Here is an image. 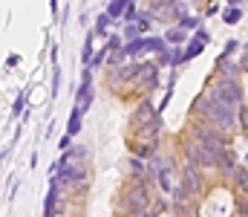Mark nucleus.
Segmentation results:
<instances>
[{
  "label": "nucleus",
  "instance_id": "423d86ee",
  "mask_svg": "<svg viewBox=\"0 0 248 217\" xmlns=\"http://www.w3.org/2000/svg\"><path fill=\"white\" fill-rule=\"evenodd\" d=\"M217 162H219V168H222L225 174H237V171H234V156H231L228 150H222V153L217 156Z\"/></svg>",
  "mask_w": 248,
  "mask_h": 217
},
{
  "label": "nucleus",
  "instance_id": "1a4fd4ad",
  "mask_svg": "<svg viewBox=\"0 0 248 217\" xmlns=\"http://www.w3.org/2000/svg\"><path fill=\"white\" fill-rule=\"evenodd\" d=\"M107 26H110V17H107V15H104V17H98V32H104Z\"/></svg>",
  "mask_w": 248,
  "mask_h": 217
},
{
  "label": "nucleus",
  "instance_id": "f257e3e1",
  "mask_svg": "<svg viewBox=\"0 0 248 217\" xmlns=\"http://www.w3.org/2000/svg\"><path fill=\"white\" fill-rule=\"evenodd\" d=\"M196 107L211 119V125H217V128H222V131L234 125V113H231V107H228L225 101H219V99H217V101H205V99H199Z\"/></svg>",
  "mask_w": 248,
  "mask_h": 217
},
{
  "label": "nucleus",
  "instance_id": "f8f14e48",
  "mask_svg": "<svg viewBox=\"0 0 248 217\" xmlns=\"http://www.w3.org/2000/svg\"><path fill=\"white\" fill-rule=\"evenodd\" d=\"M240 122H243V128H248V110H243V116H240Z\"/></svg>",
  "mask_w": 248,
  "mask_h": 217
},
{
  "label": "nucleus",
  "instance_id": "20e7f679",
  "mask_svg": "<svg viewBox=\"0 0 248 217\" xmlns=\"http://www.w3.org/2000/svg\"><path fill=\"white\" fill-rule=\"evenodd\" d=\"M127 206H130V215H136V212H144V206H147V191H144L141 185L130 188V200H127Z\"/></svg>",
  "mask_w": 248,
  "mask_h": 217
},
{
  "label": "nucleus",
  "instance_id": "9d476101",
  "mask_svg": "<svg viewBox=\"0 0 248 217\" xmlns=\"http://www.w3.org/2000/svg\"><path fill=\"white\" fill-rule=\"evenodd\" d=\"M240 215H243V217L248 215V200H240Z\"/></svg>",
  "mask_w": 248,
  "mask_h": 217
},
{
  "label": "nucleus",
  "instance_id": "39448f33",
  "mask_svg": "<svg viewBox=\"0 0 248 217\" xmlns=\"http://www.w3.org/2000/svg\"><path fill=\"white\" fill-rule=\"evenodd\" d=\"M185 188L187 191H199V177H196L193 165H185Z\"/></svg>",
  "mask_w": 248,
  "mask_h": 217
},
{
  "label": "nucleus",
  "instance_id": "f03ea898",
  "mask_svg": "<svg viewBox=\"0 0 248 217\" xmlns=\"http://www.w3.org/2000/svg\"><path fill=\"white\" fill-rule=\"evenodd\" d=\"M187 156L193 159V162H199V165H205V168H214L217 165V153H211L208 148L202 142H187Z\"/></svg>",
  "mask_w": 248,
  "mask_h": 217
},
{
  "label": "nucleus",
  "instance_id": "9b49d317",
  "mask_svg": "<svg viewBox=\"0 0 248 217\" xmlns=\"http://www.w3.org/2000/svg\"><path fill=\"white\" fill-rule=\"evenodd\" d=\"M122 9H124L122 3H113V6H110V15H119V12H122Z\"/></svg>",
  "mask_w": 248,
  "mask_h": 217
},
{
  "label": "nucleus",
  "instance_id": "0eeeda50",
  "mask_svg": "<svg viewBox=\"0 0 248 217\" xmlns=\"http://www.w3.org/2000/svg\"><path fill=\"white\" fill-rule=\"evenodd\" d=\"M234 180H237V185H240V188L246 191V197H248V171H246V168H237Z\"/></svg>",
  "mask_w": 248,
  "mask_h": 217
},
{
  "label": "nucleus",
  "instance_id": "7ed1b4c3",
  "mask_svg": "<svg viewBox=\"0 0 248 217\" xmlns=\"http://www.w3.org/2000/svg\"><path fill=\"white\" fill-rule=\"evenodd\" d=\"M217 99H222L225 104H234V101H240V99H243V93H240V87H237L231 78H222V81H219V87H217Z\"/></svg>",
  "mask_w": 248,
  "mask_h": 217
},
{
  "label": "nucleus",
  "instance_id": "6e6552de",
  "mask_svg": "<svg viewBox=\"0 0 248 217\" xmlns=\"http://www.w3.org/2000/svg\"><path fill=\"white\" fill-rule=\"evenodd\" d=\"M130 171H133L136 177H141V174H144V165H141V159H133V162H130Z\"/></svg>",
  "mask_w": 248,
  "mask_h": 217
}]
</instances>
